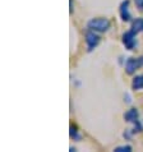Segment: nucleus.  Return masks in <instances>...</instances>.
Listing matches in <instances>:
<instances>
[{
	"label": "nucleus",
	"instance_id": "4",
	"mask_svg": "<svg viewBox=\"0 0 143 152\" xmlns=\"http://www.w3.org/2000/svg\"><path fill=\"white\" fill-rule=\"evenodd\" d=\"M137 33L134 31H127L123 35V44L128 50H134V48L137 46V39H136Z\"/></svg>",
	"mask_w": 143,
	"mask_h": 152
},
{
	"label": "nucleus",
	"instance_id": "6",
	"mask_svg": "<svg viewBox=\"0 0 143 152\" xmlns=\"http://www.w3.org/2000/svg\"><path fill=\"white\" fill-rule=\"evenodd\" d=\"M138 116H139L138 110L137 109H134V107L129 109V110L124 114V119H125V121H128V123H137Z\"/></svg>",
	"mask_w": 143,
	"mask_h": 152
},
{
	"label": "nucleus",
	"instance_id": "8",
	"mask_svg": "<svg viewBox=\"0 0 143 152\" xmlns=\"http://www.w3.org/2000/svg\"><path fill=\"white\" fill-rule=\"evenodd\" d=\"M132 88L134 91L142 90L143 88V75H137V77H134V79L132 81Z\"/></svg>",
	"mask_w": 143,
	"mask_h": 152
},
{
	"label": "nucleus",
	"instance_id": "5",
	"mask_svg": "<svg viewBox=\"0 0 143 152\" xmlns=\"http://www.w3.org/2000/svg\"><path fill=\"white\" fill-rule=\"evenodd\" d=\"M119 14H120V18L123 19L124 22H128V20H130L132 15H130V13H129V0H124V1L120 4Z\"/></svg>",
	"mask_w": 143,
	"mask_h": 152
},
{
	"label": "nucleus",
	"instance_id": "2",
	"mask_svg": "<svg viewBox=\"0 0 143 152\" xmlns=\"http://www.w3.org/2000/svg\"><path fill=\"white\" fill-rule=\"evenodd\" d=\"M143 66V56L139 58H129L125 63V72L128 74H134L136 72Z\"/></svg>",
	"mask_w": 143,
	"mask_h": 152
},
{
	"label": "nucleus",
	"instance_id": "11",
	"mask_svg": "<svg viewBox=\"0 0 143 152\" xmlns=\"http://www.w3.org/2000/svg\"><path fill=\"white\" fill-rule=\"evenodd\" d=\"M134 3H136L137 8L139 10H143V0H134Z\"/></svg>",
	"mask_w": 143,
	"mask_h": 152
},
{
	"label": "nucleus",
	"instance_id": "7",
	"mask_svg": "<svg viewBox=\"0 0 143 152\" xmlns=\"http://www.w3.org/2000/svg\"><path fill=\"white\" fill-rule=\"evenodd\" d=\"M132 31H134L136 33L143 32V18H137L132 22V27H130Z\"/></svg>",
	"mask_w": 143,
	"mask_h": 152
},
{
	"label": "nucleus",
	"instance_id": "9",
	"mask_svg": "<svg viewBox=\"0 0 143 152\" xmlns=\"http://www.w3.org/2000/svg\"><path fill=\"white\" fill-rule=\"evenodd\" d=\"M70 137L74 139H81V136L78 134V130H77V126L73 124L70 125Z\"/></svg>",
	"mask_w": 143,
	"mask_h": 152
},
{
	"label": "nucleus",
	"instance_id": "1",
	"mask_svg": "<svg viewBox=\"0 0 143 152\" xmlns=\"http://www.w3.org/2000/svg\"><path fill=\"white\" fill-rule=\"evenodd\" d=\"M110 20L107 18H93L88 22L87 27L91 31L95 32H106L109 28H110Z\"/></svg>",
	"mask_w": 143,
	"mask_h": 152
},
{
	"label": "nucleus",
	"instance_id": "12",
	"mask_svg": "<svg viewBox=\"0 0 143 152\" xmlns=\"http://www.w3.org/2000/svg\"><path fill=\"white\" fill-rule=\"evenodd\" d=\"M70 7H73V0H70ZM73 12V8H70V13Z\"/></svg>",
	"mask_w": 143,
	"mask_h": 152
},
{
	"label": "nucleus",
	"instance_id": "10",
	"mask_svg": "<svg viewBox=\"0 0 143 152\" xmlns=\"http://www.w3.org/2000/svg\"><path fill=\"white\" fill-rule=\"evenodd\" d=\"M115 151L116 152H129V151H132V147L130 146H120V147H116Z\"/></svg>",
	"mask_w": 143,
	"mask_h": 152
},
{
	"label": "nucleus",
	"instance_id": "3",
	"mask_svg": "<svg viewBox=\"0 0 143 152\" xmlns=\"http://www.w3.org/2000/svg\"><path fill=\"white\" fill-rule=\"evenodd\" d=\"M85 39H86L87 51L88 53H91L92 50H93L95 48H97V45L100 44V36L96 35V32L95 31H91V29L88 32H86Z\"/></svg>",
	"mask_w": 143,
	"mask_h": 152
}]
</instances>
